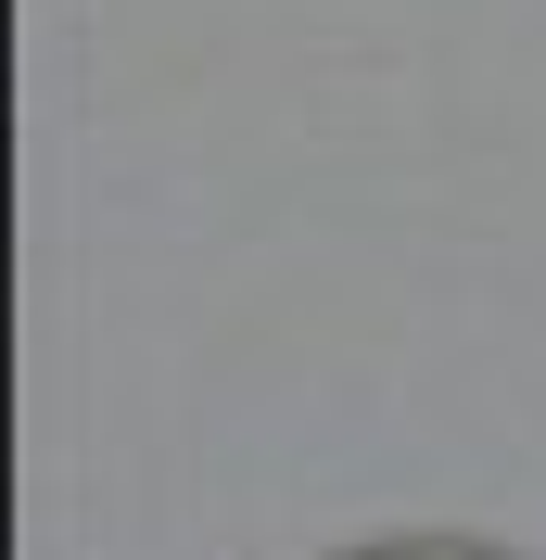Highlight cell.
<instances>
[{"label":"cell","mask_w":546,"mask_h":560,"mask_svg":"<svg viewBox=\"0 0 546 560\" xmlns=\"http://www.w3.org/2000/svg\"><path fill=\"white\" fill-rule=\"evenodd\" d=\"M381 560H496V548H381Z\"/></svg>","instance_id":"6da1fadb"}]
</instances>
